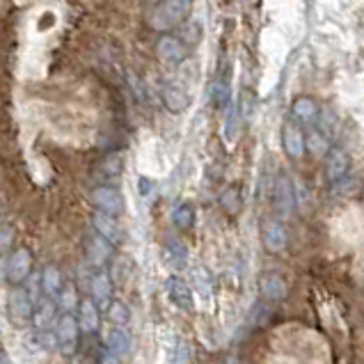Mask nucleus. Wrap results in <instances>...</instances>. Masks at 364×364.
I'll list each match as a JSON object with an SVG mask.
<instances>
[{
  "label": "nucleus",
  "instance_id": "obj_23",
  "mask_svg": "<svg viewBox=\"0 0 364 364\" xmlns=\"http://www.w3.org/2000/svg\"><path fill=\"white\" fill-rule=\"evenodd\" d=\"M62 287H65V279H62L60 270L55 266H46L44 273H41V289H44V294L50 298H58Z\"/></svg>",
  "mask_w": 364,
  "mask_h": 364
},
{
  "label": "nucleus",
  "instance_id": "obj_3",
  "mask_svg": "<svg viewBox=\"0 0 364 364\" xmlns=\"http://www.w3.org/2000/svg\"><path fill=\"white\" fill-rule=\"evenodd\" d=\"M30 268H33V255H30L28 247H18L5 259L3 273H5L7 282L21 284V282H26V279H28Z\"/></svg>",
  "mask_w": 364,
  "mask_h": 364
},
{
  "label": "nucleus",
  "instance_id": "obj_21",
  "mask_svg": "<svg viewBox=\"0 0 364 364\" xmlns=\"http://www.w3.org/2000/svg\"><path fill=\"white\" fill-rule=\"evenodd\" d=\"M28 348H30V350H35V353L53 350V348H58V335H55L53 330L35 328V330L28 335Z\"/></svg>",
  "mask_w": 364,
  "mask_h": 364
},
{
  "label": "nucleus",
  "instance_id": "obj_22",
  "mask_svg": "<svg viewBox=\"0 0 364 364\" xmlns=\"http://www.w3.org/2000/svg\"><path fill=\"white\" fill-rule=\"evenodd\" d=\"M78 323H80L82 332H97L99 330L101 318H99L97 303H92V300H82L80 307H78Z\"/></svg>",
  "mask_w": 364,
  "mask_h": 364
},
{
  "label": "nucleus",
  "instance_id": "obj_36",
  "mask_svg": "<svg viewBox=\"0 0 364 364\" xmlns=\"http://www.w3.org/2000/svg\"><path fill=\"white\" fill-rule=\"evenodd\" d=\"M268 300L264 298V300H257V303L252 305V323L255 326H264L266 321H268V316H270V307L266 305Z\"/></svg>",
  "mask_w": 364,
  "mask_h": 364
},
{
  "label": "nucleus",
  "instance_id": "obj_5",
  "mask_svg": "<svg viewBox=\"0 0 364 364\" xmlns=\"http://www.w3.org/2000/svg\"><path fill=\"white\" fill-rule=\"evenodd\" d=\"M7 311H9V316H12L14 323H18V326L33 321V316H35L33 296H30L26 289H14L12 296H9V300H7Z\"/></svg>",
  "mask_w": 364,
  "mask_h": 364
},
{
  "label": "nucleus",
  "instance_id": "obj_24",
  "mask_svg": "<svg viewBox=\"0 0 364 364\" xmlns=\"http://www.w3.org/2000/svg\"><path fill=\"white\" fill-rule=\"evenodd\" d=\"M191 277H193V287H195L197 294H200L204 300H211V296H213V277L209 275V270H206L204 266H197V268H193Z\"/></svg>",
  "mask_w": 364,
  "mask_h": 364
},
{
  "label": "nucleus",
  "instance_id": "obj_7",
  "mask_svg": "<svg viewBox=\"0 0 364 364\" xmlns=\"http://www.w3.org/2000/svg\"><path fill=\"white\" fill-rule=\"evenodd\" d=\"M186 46L183 41H179V37H170L165 35L159 39V44H156V55L163 62V65H181L186 60Z\"/></svg>",
  "mask_w": 364,
  "mask_h": 364
},
{
  "label": "nucleus",
  "instance_id": "obj_25",
  "mask_svg": "<svg viewBox=\"0 0 364 364\" xmlns=\"http://www.w3.org/2000/svg\"><path fill=\"white\" fill-rule=\"evenodd\" d=\"M211 103L215 110H230L232 106V87L227 80H215L211 85Z\"/></svg>",
  "mask_w": 364,
  "mask_h": 364
},
{
  "label": "nucleus",
  "instance_id": "obj_2",
  "mask_svg": "<svg viewBox=\"0 0 364 364\" xmlns=\"http://www.w3.org/2000/svg\"><path fill=\"white\" fill-rule=\"evenodd\" d=\"M80 323L78 318H74L67 311L65 316L58 318V326H55V335H58V350L62 355H74L76 348H78V337H80Z\"/></svg>",
  "mask_w": 364,
  "mask_h": 364
},
{
  "label": "nucleus",
  "instance_id": "obj_11",
  "mask_svg": "<svg viewBox=\"0 0 364 364\" xmlns=\"http://www.w3.org/2000/svg\"><path fill=\"white\" fill-rule=\"evenodd\" d=\"M163 101L170 112H183L191 106V95L179 82H170V85L163 87Z\"/></svg>",
  "mask_w": 364,
  "mask_h": 364
},
{
  "label": "nucleus",
  "instance_id": "obj_19",
  "mask_svg": "<svg viewBox=\"0 0 364 364\" xmlns=\"http://www.w3.org/2000/svg\"><path fill=\"white\" fill-rule=\"evenodd\" d=\"M291 115H294L296 122L300 124H316L318 119V106L309 97H300L294 101V106H291Z\"/></svg>",
  "mask_w": 364,
  "mask_h": 364
},
{
  "label": "nucleus",
  "instance_id": "obj_33",
  "mask_svg": "<svg viewBox=\"0 0 364 364\" xmlns=\"http://www.w3.org/2000/svg\"><path fill=\"white\" fill-rule=\"evenodd\" d=\"M220 204H223V209L227 213H238L241 211V193H238L236 188H227L223 195H220Z\"/></svg>",
  "mask_w": 364,
  "mask_h": 364
},
{
  "label": "nucleus",
  "instance_id": "obj_29",
  "mask_svg": "<svg viewBox=\"0 0 364 364\" xmlns=\"http://www.w3.org/2000/svg\"><path fill=\"white\" fill-rule=\"evenodd\" d=\"M58 305H60V309H65V311H74L76 307H80L78 294H76L74 284H65V287H62V291L58 294Z\"/></svg>",
  "mask_w": 364,
  "mask_h": 364
},
{
  "label": "nucleus",
  "instance_id": "obj_15",
  "mask_svg": "<svg viewBox=\"0 0 364 364\" xmlns=\"http://www.w3.org/2000/svg\"><path fill=\"white\" fill-rule=\"evenodd\" d=\"M348 165H350V159L344 149H330L326 159V176L332 183H337L346 176Z\"/></svg>",
  "mask_w": 364,
  "mask_h": 364
},
{
  "label": "nucleus",
  "instance_id": "obj_31",
  "mask_svg": "<svg viewBox=\"0 0 364 364\" xmlns=\"http://www.w3.org/2000/svg\"><path fill=\"white\" fill-rule=\"evenodd\" d=\"M307 149L311 156H323L328 154V138L318 131H309L307 135Z\"/></svg>",
  "mask_w": 364,
  "mask_h": 364
},
{
  "label": "nucleus",
  "instance_id": "obj_34",
  "mask_svg": "<svg viewBox=\"0 0 364 364\" xmlns=\"http://www.w3.org/2000/svg\"><path fill=\"white\" fill-rule=\"evenodd\" d=\"M106 311H108V318L115 326H127L129 318H131V311H129V307L124 305V303H110V307Z\"/></svg>",
  "mask_w": 364,
  "mask_h": 364
},
{
  "label": "nucleus",
  "instance_id": "obj_27",
  "mask_svg": "<svg viewBox=\"0 0 364 364\" xmlns=\"http://www.w3.org/2000/svg\"><path fill=\"white\" fill-rule=\"evenodd\" d=\"M172 223L179 227V230H191L195 223V211L188 202H179L172 209Z\"/></svg>",
  "mask_w": 364,
  "mask_h": 364
},
{
  "label": "nucleus",
  "instance_id": "obj_14",
  "mask_svg": "<svg viewBox=\"0 0 364 364\" xmlns=\"http://www.w3.org/2000/svg\"><path fill=\"white\" fill-rule=\"evenodd\" d=\"M90 289H92V298H95V303L103 309H108L110 296H112V282H110L108 270H97L95 277H92V282H90Z\"/></svg>",
  "mask_w": 364,
  "mask_h": 364
},
{
  "label": "nucleus",
  "instance_id": "obj_35",
  "mask_svg": "<svg viewBox=\"0 0 364 364\" xmlns=\"http://www.w3.org/2000/svg\"><path fill=\"white\" fill-rule=\"evenodd\" d=\"M170 360L172 362H188L191 360V346L186 344V339H174V344L170 346Z\"/></svg>",
  "mask_w": 364,
  "mask_h": 364
},
{
  "label": "nucleus",
  "instance_id": "obj_8",
  "mask_svg": "<svg viewBox=\"0 0 364 364\" xmlns=\"http://www.w3.org/2000/svg\"><path fill=\"white\" fill-rule=\"evenodd\" d=\"M262 243L268 252H282L289 243V234L287 227L277 220H266L262 225Z\"/></svg>",
  "mask_w": 364,
  "mask_h": 364
},
{
  "label": "nucleus",
  "instance_id": "obj_37",
  "mask_svg": "<svg viewBox=\"0 0 364 364\" xmlns=\"http://www.w3.org/2000/svg\"><path fill=\"white\" fill-rule=\"evenodd\" d=\"M138 193L144 202H154V197H156V183L154 179H149V176H140L138 179Z\"/></svg>",
  "mask_w": 364,
  "mask_h": 364
},
{
  "label": "nucleus",
  "instance_id": "obj_28",
  "mask_svg": "<svg viewBox=\"0 0 364 364\" xmlns=\"http://www.w3.org/2000/svg\"><path fill=\"white\" fill-rule=\"evenodd\" d=\"M243 117H241V110H238V106H230V110H227V122H225V135L227 140L234 142L238 138V131H241L243 127Z\"/></svg>",
  "mask_w": 364,
  "mask_h": 364
},
{
  "label": "nucleus",
  "instance_id": "obj_10",
  "mask_svg": "<svg viewBox=\"0 0 364 364\" xmlns=\"http://www.w3.org/2000/svg\"><path fill=\"white\" fill-rule=\"evenodd\" d=\"M282 147L287 151L289 159H303V154L307 149V138L303 135L296 124H284V131H282Z\"/></svg>",
  "mask_w": 364,
  "mask_h": 364
},
{
  "label": "nucleus",
  "instance_id": "obj_12",
  "mask_svg": "<svg viewBox=\"0 0 364 364\" xmlns=\"http://www.w3.org/2000/svg\"><path fill=\"white\" fill-rule=\"evenodd\" d=\"M163 259L172 270H183L188 264V247H186L179 238H168L163 243Z\"/></svg>",
  "mask_w": 364,
  "mask_h": 364
},
{
  "label": "nucleus",
  "instance_id": "obj_9",
  "mask_svg": "<svg viewBox=\"0 0 364 364\" xmlns=\"http://www.w3.org/2000/svg\"><path fill=\"white\" fill-rule=\"evenodd\" d=\"M273 204L275 209L282 215H291L296 206V195H294V186H291L289 176H277L273 183Z\"/></svg>",
  "mask_w": 364,
  "mask_h": 364
},
{
  "label": "nucleus",
  "instance_id": "obj_18",
  "mask_svg": "<svg viewBox=\"0 0 364 364\" xmlns=\"http://www.w3.org/2000/svg\"><path fill=\"white\" fill-rule=\"evenodd\" d=\"M55 305H53V300L48 298H41L37 300V305H35V328H41V330H53V326H58V321H55Z\"/></svg>",
  "mask_w": 364,
  "mask_h": 364
},
{
  "label": "nucleus",
  "instance_id": "obj_16",
  "mask_svg": "<svg viewBox=\"0 0 364 364\" xmlns=\"http://www.w3.org/2000/svg\"><path fill=\"white\" fill-rule=\"evenodd\" d=\"M92 223H95V230H97L101 236H106L112 245L122 243V236H124V234H122L119 223L115 220V215L103 213V211H97L95 218H92Z\"/></svg>",
  "mask_w": 364,
  "mask_h": 364
},
{
  "label": "nucleus",
  "instance_id": "obj_17",
  "mask_svg": "<svg viewBox=\"0 0 364 364\" xmlns=\"http://www.w3.org/2000/svg\"><path fill=\"white\" fill-rule=\"evenodd\" d=\"M103 341H106V350L115 353V355H119V358L129 355V350H131V335H129V330H124L122 326H115V328L106 330Z\"/></svg>",
  "mask_w": 364,
  "mask_h": 364
},
{
  "label": "nucleus",
  "instance_id": "obj_6",
  "mask_svg": "<svg viewBox=\"0 0 364 364\" xmlns=\"http://www.w3.org/2000/svg\"><path fill=\"white\" fill-rule=\"evenodd\" d=\"M92 202L99 211L110 213V215H119L124 211V197L122 193L110 183H103L99 188L92 191Z\"/></svg>",
  "mask_w": 364,
  "mask_h": 364
},
{
  "label": "nucleus",
  "instance_id": "obj_4",
  "mask_svg": "<svg viewBox=\"0 0 364 364\" xmlns=\"http://www.w3.org/2000/svg\"><path fill=\"white\" fill-rule=\"evenodd\" d=\"M165 294H168V300L181 311H193L195 309V294L191 284L181 279L179 275H170L165 279Z\"/></svg>",
  "mask_w": 364,
  "mask_h": 364
},
{
  "label": "nucleus",
  "instance_id": "obj_20",
  "mask_svg": "<svg viewBox=\"0 0 364 364\" xmlns=\"http://www.w3.org/2000/svg\"><path fill=\"white\" fill-rule=\"evenodd\" d=\"M110 257V241L106 236L95 234L87 238V259L95 266H103Z\"/></svg>",
  "mask_w": 364,
  "mask_h": 364
},
{
  "label": "nucleus",
  "instance_id": "obj_26",
  "mask_svg": "<svg viewBox=\"0 0 364 364\" xmlns=\"http://www.w3.org/2000/svg\"><path fill=\"white\" fill-rule=\"evenodd\" d=\"M122 156H108V161H103L99 165V170H97V176L103 181V183H110L112 179H117V176L122 174Z\"/></svg>",
  "mask_w": 364,
  "mask_h": 364
},
{
  "label": "nucleus",
  "instance_id": "obj_1",
  "mask_svg": "<svg viewBox=\"0 0 364 364\" xmlns=\"http://www.w3.org/2000/svg\"><path fill=\"white\" fill-rule=\"evenodd\" d=\"M191 3L193 0H165V3L156 5L147 16L149 28L163 33V30H172L176 26H181L183 18L191 12Z\"/></svg>",
  "mask_w": 364,
  "mask_h": 364
},
{
  "label": "nucleus",
  "instance_id": "obj_30",
  "mask_svg": "<svg viewBox=\"0 0 364 364\" xmlns=\"http://www.w3.org/2000/svg\"><path fill=\"white\" fill-rule=\"evenodd\" d=\"M179 35L188 46H195L197 41H202V26L195 23V21H183Z\"/></svg>",
  "mask_w": 364,
  "mask_h": 364
},
{
  "label": "nucleus",
  "instance_id": "obj_13",
  "mask_svg": "<svg viewBox=\"0 0 364 364\" xmlns=\"http://www.w3.org/2000/svg\"><path fill=\"white\" fill-rule=\"evenodd\" d=\"M259 291H262V298H266L268 303H282L289 296V287L279 275H264L259 279Z\"/></svg>",
  "mask_w": 364,
  "mask_h": 364
},
{
  "label": "nucleus",
  "instance_id": "obj_38",
  "mask_svg": "<svg viewBox=\"0 0 364 364\" xmlns=\"http://www.w3.org/2000/svg\"><path fill=\"white\" fill-rule=\"evenodd\" d=\"M12 236H14V232L9 230V227H3V250L9 247V243H12Z\"/></svg>",
  "mask_w": 364,
  "mask_h": 364
},
{
  "label": "nucleus",
  "instance_id": "obj_32",
  "mask_svg": "<svg viewBox=\"0 0 364 364\" xmlns=\"http://www.w3.org/2000/svg\"><path fill=\"white\" fill-rule=\"evenodd\" d=\"M238 110H241V117L245 124H250V119L255 117V95L250 90H243L241 92V99H238Z\"/></svg>",
  "mask_w": 364,
  "mask_h": 364
}]
</instances>
